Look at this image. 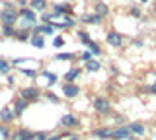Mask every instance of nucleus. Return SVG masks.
<instances>
[{"label":"nucleus","mask_w":156,"mask_h":140,"mask_svg":"<svg viewBox=\"0 0 156 140\" xmlns=\"http://www.w3.org/2000/svg\"><path fill=\"white\" fill-rule=\"evenodd\" d=\"M14 119H16V113H14L12 107H4L0 111V121H2V123L10 125V123H14Z\"/></svg>","instance_id":"9d476101"},{"label":"nucleus","mask_w":156,"mask_h":140,"mask_svg":"<svg viewBox=\"0 0 156 140\" xmlns=\"http://www.w3.org/2000/svg\"><path fill=\"white\" fill-rule=\"evenodd\" d=\"M20 72H22V74H26L27 78H35V76H37V72H35V70H29V68H22Z\"/></svg>","instance_id":"c85d7f7f"},{"label":"nucleus","mask_w":156,"mask_h":140,"mask_svg":"<svg viewBox=\"0 0 156 140\" xmlns=\"http://www.w3.org/2000/svg\"><path fill=\"white\" fill-rule=\"evenodd\" d=\"M105 41H107V45L115 47V49H119V47L123 45V37H121L117 31H109V33L105 35Z\"/></svg>","instance_id":"423d86ee"},{"label":"nucleus","mask_w":156,"mask_h":140,"mask_svg":"<svg viewBox=\"0 0 156 140\" xmlns=\"http://www.w3.org/2000/svg\"><path fill=\"white\" fill-rule=\"evenodd\" d=\"M20 97L26 99L27 103H31V101H39V97H41V90H39L37 86H27V88L20 90Z\"/></svg>","instance_id":"7ed1b4c3"},{"label":"nucleus","mask_w":156,"mask_h":140,"mask_svg":"<svg viewBox=\"0 0 156 140\" xmlns=\"http://www.w3.org/2000/svg\"><path fill=\"white\" fill-rule=\"evenodd\" d=\"M131 16H135V18H140L143 14H140V10H139V8H131Z\"/></svg>","instance_id":"f704fd0d"},{"label":"nucleus","mask_w":156,"mask_h":140,"mask_svg":"<svg viewBox=\"0 0 156 140\" xmlns=\"http://www.w3.org/2000/svg\"><path fill=\"white\" fill-rule=\"evenodd\" d=\"M62 45H65V39H62V37H55V41H53V47L57 49V47H62Z\"/></svg>","instance_id":"7c9ffc66"},{"label":"nucleus","mask_w":156,"mask_h":140,"mask_svg":"<svg viewBox=\"0 0 156 140\" xmlns=\"http://www.w3.org/2000/svg\"><path fill=\"white\" fill-rule=\"evenodd\" d=\"M82 22L88 23V26H100V23L104 22V18H101L100 14H90V16H84V18H82Z\"/></svg>","instance_id":"4468645a"},{"label":"nucleus","mask_w":156,"mask_h":140,"mask_svg":"<svg viewBox=\"0 0 156 140\" xmlns=\"http://www.w3.org/2000/svg\"><path fill=\"white\" fill-rule=\"evenodd\" d=\"M10 68H12V64H10L8 60H4V59H0V74H8Z\"/></svg>","instance_id":"5701e85b"},{"label":"nucleus","mask_w":156,"mask_h":140,"mask_svg":"<svg viewBox=\"0 0 156 140\" xmlns=\"http://www.w3.org/2000/svg\"><path fill=\"white\" fill-rule=\"evenodd\" d=\"M78 76H80V68H76V66H74V68H70L65 74V82H74Z\"/></svg>","instance_id":"dca6fc26"},{"label":"nucleus","mask_w":156,"mask_h":140,"mask_svg":"<svg viewBox=\"0 0 156 140\" xmlns=\"http://www.w3.org/2000/svg\"><path fill=\"white\" fill-rule=\"evenodd\" d=\"M154 14H156V6H154Z\"/></svg>","instance_id":"ea45409f"},{"label":"nucleus","mask_w":156,"mask_h":140,"mask_svg":"<svg viewBox=\"0 0 156 140\" xmlns=\"http://www.w3.org/2000/svg\"><path fill=\"white\" fill-rule=\"evenodd\" d=\"M84 66H86V70H90V72H98L101 68V64L98 60H94V59H90V60H86L84 62Z\"/></svg>","instance_id":"6ab92c4d"},{"label":"nucleus","mask_w":156,"mask_h":140,"mask_svg":"<svg viewBox=\"0 0 156 140\" xmlns=\"http://www.w3.org/2000/svg\"><path fill=\"white\" fill-rule=\"evenodd\" d=\"M127 128H129V132L131 134H136V136H143L144 134V125L143 123H139V121H135V123H131V125H127Z\"/></svg>","instance_id":"9b49d317"},{"label":"nucleus","mask_w":156,"mask_h":140,"mask_svg":"<svg viewBox=\"0 0 156 140\" xmlns=\"http://www.w3.org/2000/svg\"><path fill=\"white\" fill-rule=\"evenodd\" d=\"M133 134L129 132V128L127 127H117V128H113V132H111V138L113 140H129Z\"/></svg>","instance_id":"6e6552de"},{"label":"nucleus","mask_w":156,"mask_h":140,"mask_svg":"<svg viewBox=\"0 0 156 140\" xmlns=\"http://www.w3.org/2000/svg\"><path fill=\"white\" fill-rule=\"evenodd\" d=\"M78 39H80V43L88 45V43L92 41V37H90V33H86V31H78Z\"/></svg>","instance_id":"393cba45"},{"label":"nucleus","mask_w":156,"mask_h":140,"mask_svg":"<svg viewBox=\"0 0 156 140\" xmlns=\"http://www.w3.org/2000/svg\"><path fill=\"white\" fill-rule=\"evenodd\" d=\"M88 51H92L94 55H101V49H100V45H98L96 41H90V43H88Z\"/></svg>","instance_id":"a878e982"},{"label":"nucleus","mask_w":156,"mask_h":140,"mask_svg":"<svg viewBox=\"0 0 156 140\" xmlns=\"http://www.w3.org/2000/svg\"><path fill=\"white\" fill-rule=\"evenodd\" d=\"M14 82H16V80H14V76H6V84L8 86H14Z\"/></svg>","instance_id":"c9c22d12"},{"label":"nucleus","mask_w":156,"mask_h":140,"mask_svg":"<svg viewBox=\"0 0 156 140\" xmlns=\"http://www.w3.org/2000/svg\"><path fill=\"white\" fill-rule=\"evenodd\" d=\"M2 35H4V37H14V35H16L14 26H2Z\"/></svg>","instance_id":"4be33fe9"},{"label":"nucleus","mask_w":156,"mask_h":140,"mask_svg":"<svg viewBox=\"0 0 156 140\" xmlns=\"http://www.w3.org/2000/svg\"><path fill=\"white\" fill-rule=\"evenodd\" d=\"M111 132H113V128H109V127L94 128V136H98L100 140H107V138H111Z\"/></svg>","instance_id":"f8f14e48"},{"label":"nucleus","mask_w":156,"mask_h":140,"mask_svg":"<svg viewBox=\"0 0 156 140\" xmlns=\"http://www.w3.org/2000/svg\"><path fill=\"white\" fill-rule=\"evenodd\" d=\"M41 74H43V76H45V78L49 80V86L57 84V80H58V78H57V74H53V72H41Z\"/></svg>","instance_id":"cd10ccee"},{"label":"nucleus","mask_w":156,"mask_h":140,"mask_svg":"<svg viewBox=\"0 0 156 140\" xmlns=\"http://www.w3.org/2000/svg\"><path fill=\"white\" fill-rule=\"evenodd\" d=\"M10 140H33V132L27 130V128H18V130L12 132Z\"/></svg>","instance_id":"0eeeda50"},{"label":"nucleus","mask_w":156,"mask_h":140,"mask_svg":"<svg viewBox=\"0 0 156 140\" xmlns=\"http://www.w3.org/2000/svg\"><path fill=\"white\" fill-rule=\"evenodd\" d=\"M92 56H94V53H92V51H84V53H82V60H90L92 59Z\"/></svg>","instance_id":"473e14b6"},{"label":"nucleus","mask_w":156,"mask_h":140,"mask_svg":"<svg viewBox=\"0 0 156 140\" xmlns=\"http://www.w3.org/2000/svg\"><path fill=\"white\" fill-rule=\"evenodd\" d=\"M62 95L68 97V99H74V97L80 95V88H78L74 82H65V84H62Z\"/></svg>","instance_id":"20e7f679"},{"label":"nucleus","mask_w":156,"mask_h":140,"mask_svg":"<svg viewBox=\"0 0 156 140\" xmlns=\"http://www.w3.org/2000/svg\"><path fill=\"white\" fill-rule=\"evenodd\" d=\"M154 136H156V134H154Z\"/></svg>","instance_id":"a19ab883"},{"label":"nucleus","mask_w":156,"mask_h":140,"mask_svg":"<svg viewBox=\"0 0 156 140\" xmlns=\"http://www.w3.org/2000/svg\"><path fill=\"white\" fill-rule=\"evenodd\" d=\"M96 14H100L101 18H105L107 14H109V6H107L105 2H98L96 4Z\"/></svg>","instance_id":"a211bd4d"},{"label":"nucleus","mask_w":156,"mask_h":140,"mask_svg":"<svg viewBox=\"0 0 156 140\" xmlns=\"http://www.w3.org/2000/svg\"><path fill=\"white\" fill-rule=\"evenodd\" d=\"M140 2H143V4H146V2H148V0H140Z\"/></svg>","instance_id":"58836bf2"},{"label":"nucleus","mask_w":156,"mask_h":140,"mask_svg":"<svg viewBox=\"0 0 156 140\" xmlns=\"http://www.w3.org/2000/svg\"><path fill=\"white\" fill-rule=\"evenodd\" d=\"M49 136L47 132H33V140H45Z\"/></svg>","instance_id":"c756f323"},{"label":"nucleus","mask_w":156,"mask_h":140,"mask_svg":"<svg viewBox=\"0 0 156 140\" xmlns=\"http://www.w3.org/2000/svg\"><path fill=\"white\" fill-rule=\"evenodd\" d=\"M61 125L65 127L66 130H72V128H76L78 127V119H76V115H72V113H66V115H62V119H61Z\"/></svg>","instance_id":"39448f33"},{"label":"nucleus","mask_w":156,"mask_h":140,"mask_svg":"<svg viewBox=\"0 0 156 140\" xmlns=\"http://www.w3.org/2000/svg\"><path fill=\"white\" fill-rule=\"evenodd\" d=\"M20 20V12L16 10L12 2H4L2 4V12H0V22L2 26H14Z\"/></svg>","instance_id":"f257e3e1"},{"label":"nucleus","mask_w":156,"mask_h":140,"mask_svg":"<svg viewBox=\"0 0 156 140\" xmlns=\"http://www.w3.org/2000/svg\"><path fill=\"white\" fill-rule=\"evenodd\" d=\"M62 136H58V134H51V136H47L45 140H61Z\"/></svg>","instance_id":"e433bc0d"},{"label":"nucleus","mask_w":156,"mask_h":140,"mask_svg":"<svg viewBox=\"0 0 156 140\" xmlns=\"http://www.w3.org/2000/svg\"><path fill=\"white\" fill-rule=\"evenodd\" d=\"M94 111L98 115H111V111H113V107H111L109 99L104 97V95H98V97L94 99Z\"/></svg>","instance_id":"f03ea898"},{"label":"nucleus","mask_w":156,"mask_h":140,"mask_svg":"<svg viewBox=\"0 0 156 140\" xmlns=\"http://www.w3.org/2000/svg\"><path fill=\"white\" fill-rule=\"evenodd\" d=\"M53 18H55V16H51V14H43V16H41V22L43 23H51Z\"/></svg>","instance_id":"2f4dec72"},{"label":"nucleus","mask_w":156,"mask_h":140,"mask_svg":"<svg viewBox=\"0 0 156 140\" xmlns=\"http://www.w3.org/2000/svg\"><path fill=\"white\" fill-rule=\"evenodd\" d=\"M0 138H2V140H8L10 138V130H8V125L6 123L0 125Z\"/></svg>","instance_id":"b1692460"},{"label":"nucleus","mask_w":156,"mask_h":140,"mask_svg":"<svg viewBox=\"0 0 156 140\" xmlns=\"http://www.w3.org/2000/svg\"><path fill=\"white\" fill-rule=\"evenodd\" d=\"M53 10H55V18H62L68 10H70V8L65 6V4H55V6H53Z\"/></svg>","instance_id":"f3484780"},{"label":"nucleus","mask_w":156,"mask_h":140,"mask_svg":"<svg viewBox=\"0 0 156 140\" xmlns=\"http://www.w3.org/2000/svg\"><path fill=\"white\" fill-rule=\"evenodd\" d=\"M45 95H47V99H49V101H53V103H58V97H57L55 94H51V91H47Z\"/></svg>","instance_id":"72a5a7b5"},{"label":"nucleus","mask_w":156,"mask_h":140,"mask_svg":"<svg viewBox=\"0 0 156 140\" xmlns=\"http://www.w3.org/2000/svg\"><path fill=\"white\" fill-rule=\"evenodd\" d=\"M29 41H31V45L35 47V49H43V47H45V41H43L41 33H31V37H29Z\"/></svg>","instance_id":"2eb2a0df"},{"label":"nucleus","mask_w":156,"mask_h":140,"mask_svg":"<svg viewBox=\"0 0 156 140\" xmlns=\"http://www.w3.org/2000/svg\"><path fill=\"white\" fill-rule=\"evenodd\" d=\"M66 140H80V138H78V136H68Z\"/></svg>","instance_id":"4c0bfd02"},{"label":"nucleus","mask_w":156,"mask_h":140,"mask_svg":"<svg viewBox=\"0 0 156 140\" xmlns=\"http://www.w3.org/2000/svg\"><path fill=\"white\" fill-rule=\"evenodd\" d=\"M45 6H47L45 0H31V10H35V12L45 10Z\"/></svg>","instance_id":"412c9836"},{"label":"nucleus","mask_w":156,"mask_h":140,"mask_svg":"<svg viewBox=\"0 0 156 140\" xmlns=\"http://www.w3.org/2000/svg\"><path fill=\"white\" fill-rule=\"evenodd\" d=\"M20 18L26 22H31V23H37V16H35V10H31V8H23L22 12H20Z\"/></svg>","instance_id":"ddd939ff"},{"label":"nucleus","mask_w":156,"mask_h":140,"mask_svg":"<svg viewBox=\"0 0 156 140\" xmlns=\"http://www.w3.org/2000/svg\"><path fill=\"white\" fill-rule=\"evenodd\" d=\"M16 37L18 41H22V43H26V41H29V37H31V33H29L27 29H22V31H16Z\"/></svg>","instance_id":"aec40b11"},{"label":"nucleus","mask_w":156,"mask_h":140,"mask_svg":"<svg viewBox=\"0 0 156 140\" xmlns=\"http://www.w3.org/2000/svg\"><path fill=\"white\" fill-rule=\"evenodd\" d=\"M55 59L57 60H72L74 59V53H58Z\"/></svg>","instance_id":"bb28decb"},{"label":"nucleus","mask_w":156,"mask_h":140,"mask_svg":"<svg viewBox=\"0 0 156 140\" xmlns=\"http://www.w3.org/2000/svg\"><path fill=\"white\" fill-rule=\"evenodd\" d=\"M27 101L26 99H22V97H18L16 101H14V105H12V109H14V113H16V117H22L23 113L27 111Z\"/></svg>","instance_id":"1a4fd4ad"}]
</instances>
